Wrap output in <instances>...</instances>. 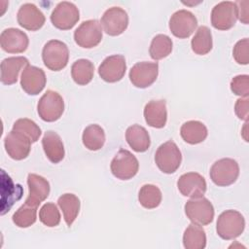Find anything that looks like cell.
I'll list each match as a JSON object with an SVG mask.
<instances>
[{"label":"cell","mask_w":249,"mask_h":249,"mask_svg":"<svg viewBox=\"0 0 249 249\" xmlns=\"http://www.w3.org/2000/svg\"><path fill=\"white\" fill-rule=\"evenodd\" d=\"M212 182L220 187H227L233 184L239 175V165L236 160L225 158L218 160L210 168Z\"/></svg>","instance_id":"4"},{"label":"cell","mask_w":249,"mask_h":249,"mask_svg":"<svg viewBox=\"0 0 249 249\" xmlns=\"http://www.w3.org/2000/svg\"><path fill=\"white\" fill-rule=\"evenodd\" d=\"M94 65L86 58L76 60L71 66V76L74 82L79 86H86L93 78Z\"/></svg>","instance_id":"26"},{"label":"cell","mask_w":249,"mask_h":249,"mask_svg":"<svg viewBox=\"0 0 249 249\" xmlns=\"http://www.w3.org/2000/svg\"><path fill=\"white\" fill-rule=\"evenodd\" d=\"M161 192L156 185L145 184L141 187L138 194L140 204L146 209H154L161 202Z\"/></svg>","instance_id":"31"},{"label":"cell","mask_w":249,"mask_h":249,"mask_svg":"<svg viewBox=\"0 0 249 249\" xmlns=\"http://www.w3.org/2000/svg\"><path fill=\"white\" fill-rule=\"evenodd\" d=\"M237 20V6L235 2L223 1L218 3L211 12V24L218 30H228L234 26Z\"/></svg>","instance_id":"9"},{"label":"cell","mask_w":249,"mask_h":249,"mask_svg":"<svg viewBox=\"0 0 249 249\" xmlns=\"http://www.w3.org/2000/svg\"><path fill=\"white\" fill-rule=\"evenodd\" d=\"M197 26L196 16L187 10L175 12L169 19V29L171 33L180 39L190 37Z\"/></svg>","instance_id":"12"},{"label":"cell","mask_w":249,"mask_h":249,"mask_svg":"<svg viewBox=\"0 0 249 249\" xmlns=\"http://www.w3.org/2000/svg\"><path fill=\"white\" fill-rule=\"evenodd\" d=\"M74 40L79 47L91 49L102 40V27L97 19L83 21L74 32Z\"/></svg>","instance_id":"8"},{"label":"cell","mask_w":249,"mask_h":249,"mask_svg":"<svg viewBox=\"0 0 249 249\" xmlns=\"http://www.w3.org/2000/svg\"><path fill=\"white\" fill-rule=\"evenodd\" d=\"M110 168L116 178L129 180L137 174L139 162L136 157L128 150L121 149L113 158Z\"/></svg>","instance_id":"6"},{"label":"cell","mask_w":249,"mask_h":249,"mask_svg":"<svg viewBox=\"0 0 249 249\" xmlns=\"http://www.w3.org/2000/svg\"><path fill=\"white\" fill-rule=\"evenodd\" d=\"M180 134L185 142L195 145L203 142L207 137L208 131L205 124L201 122L188 121L182 124Z\"/></svg>","instance_id":"25"},{"label":"cell","mask_w":249,"mask_h":249,"mask_svg":"<svg viewBox=\"0 0 249 249\" xmlns=\"http://www.w3.org/2000/svg\"><path fill=\"white\" fill-rule=\"evenodd\" d=\"M37 110L39 117L45 122L57 121L64 112V101L61 95L52 89L47 90L39 99Z\"/></svg>","instance_id":"5"},{"label":"cell","mask_w":249,"mask_h":249,"mask_svg":"<svg viewBox=\"0 0 249 249\" xmlns=\"http://www.w3.org/2000/svg\"><path fill=\"white\" fill-rule=\"evenodd\" d=\"M212 34L210 29L205 25L199 26L191 42L193 52L196 54L204 55L212 50Z\"/></svg>","instance_id":"30"},{"label":"cell","mask_w":249,"mask_h":249,"mask_svg":"<svg viewBox=\"0 0 249 249\" xmlns=\"http://www.w3.org/2000/svg\"><path fill=\"white\" fill-rule=\"evenodd\" d=\"M127 144L137 153L146 152L151 144L150 135L145 127L139 124H132L125 131Z\"/></svg>","instance_id":"24"},{"label":"cell","mask_w":249,"mask_h":249,"mask_svg":"<svg viewBox=\"0 0 249 249\" xmlns=\"http://www.w3.org/2000/svg\"><path fill=\"white\" fill-rule=\"evenodd\" d=\"M42 146L51 162L58 163L63 160L65 155L64 146L60 136L56 132L53 130L46 131L42 138Z\"/></svg>","instance_id":"23"},{"label":"cell","mask_w":249,"mask_h":249,"mask_svg":"<svg viewBox=\"0 0 249 249\" xmlns=\"http://www.w3.org/2000/svg\"><path fill=\"white\" fill-rule=\"evenodd\" d=\"M248 107H249V99L248 97L239 98L236 100L234 105V111L236 116L243 121L248 120Z\"/></svg>","instance_id":"38"},{"label":"cell","mask_w":249,"mask_h":249,"mask_svg":"<svg viewBox=\"0 0 249 249\" xmlns=\"http://www.w3.org/2000/svg\"><path fill=\"white\" fill-rule=\"evenodd\" d=\"M42 59L45 66L50 70H62L67 65L69 59L67 45L59 40L47 42L42 51Z\"/></svg>","instance_id":"2"},{"label":"cell","mask_w":249,"mask_h":249,"mask_svg":"<svg viewBox=\"0 0 249 249\" xmlns=\"http://www.w3.org/2000/svg\"><path fill=\"white\" fill-rule=\"evenodd\" d=\"M144 118L148 125L155 128H161L167 121V110L165 100H151L144 108Z\"/></svg>","instance_id":"21"},{"label":"cell","mask_w":249,"mask_h":249,"mask_svg":"<svg viewBox=\"0 0 249 249\" xmlns=\"http://www.w3.org/2000/svg\"><path fill=\"white\" fill-rule=\"evenodd\" d=\"M45 72L36 66L27 65L23 68L20 76V86L29 95L39 94L46 86Z\"/></svg>","instance_id":"16"},{"label":"cell","mask_w":249,"mask_h":249,"mask_svg":"<svg viewBox=\"0 0 249 249\" xmlns=\"http://www.w3.org/2000/svg\"><path fill=\"white\" fill-rule=\"evenodd\" d=\"M177 187L184 196L196 198L203 196L207 185L205 179L199 173L188 172L179 177Z\"/></svg>","instance_id":"17"},{"label":"cell","mask_w":249,"mask_h":249,"mask_svg":"<svg viewBox=\"0 0 249 249\" xmlns=\"http://www.w3.org/2000/svg\"><path fill=\"white\" fill-rule=\"evenodd\" d=\"M101 25L106 34L110 36L121 35L128 25V16L121 7H111L101 18Z\"/></svg>","instance_id":"13"},{"label":"cell","mask_w":249,"mask_h":249,"mask_svg":"<svg viewBox=\"0 0 249 249\" xmlns=\"http://www.w3.org/2000/svg\"><path fill=\"white\" fill-rule=\"evenodd\" d=\"M37 205L25 201L13 215V222L18 228H28L37 219Z\"/></svg>","instance_id":"32"},{"label":"cell","mask_w":249,"mask_h":249,"mask_svg":"<svg viewBox=\"0 0 249 249\" xmlns=\"http://www.w3.org/2000/svg\"><path fill=\"white\" fill-rule=\"evenodd\" d=\"M248 47L249 41L248 38H244L239 40L233 47L232 55L234 60L238 64L247 65L249 62V54H248Z\"/></svg>","instance_id":"37"},{"label":"cell","mask_w":249,"mask_h":249,"mask_svg":"<svg viewBox=\"0 0 249 249\" xmlns=\"http://www.w3.org/2000/svg\"><path fill=\"white\" fill-rule=\"evenodd\" d=\"M31 140L26 135L14 129L4 139L6 152L15 160H21L28 157L31 150Z\"/></svg>","instance_id":"14"},{"label":"cell","mask_w":249,"mask_h":249,"mask_svg":"<svg viewBox=\"0 0 249 249\" xmlns=\"http://www.w3.org/2000/svg\"><path fill=\"white\" fill-rule=\"evenodd\" d=\"M28 185V196L25 201L39 206L50 194V184L44 177L30 173L27 177Z\"/></svg>","instance_id":"20"},{"label":"cell","mask_w":249,"mask_h":249,"mask_svg":"<svg viewBox=\"0 0 249 249\" xmlns=\"http://www.w3.org/2000/svg\"><path fill=\"white\" fill-rule=\"evenodd\" d=\"M159 74L158 62L141 61L135 63L129 71V80L132 85L139 89L150 87L157 80Z\"/></svg>","instance_id":"11"},{"label":"cell","mask_w":249,"mask_h":249,"mask_svg":"<svg viewBox=\"0 0 249 249\" xmlns=\"http://www.w3.org/2000/svg\"><path fill=\"white\" fill-rule=\"evenodd\" d=\"M231 91L241 97H248L249 94V76L237 75L231 82Z\"/></svg>","instance_id":"36"},{"label":"cell","mask_w":249,"mask_h":249,"mask_svg":"<svg viewBox=\"0 0 249 249\" xmlns=\"http://www.w3.org/2000/svg\"><path fill=\"white\" fill-rule=\"evenodd\" d=\"M82 140L87 149L97 151L100 150L105 143V132L100 125L92 124L84 129Z\"/></svg>","instance_id":"29"},{"label":"cell","mask_w":249,"mask_h":249,"mask_svg":"<svg viewBox=\"0 0 249 249\" xmlns=\"http://www.w3.org/2000/svg\"><path fill=\"white\" fill-rule=\"evenodd\" d=\"M39 219L47 227H56L60 222V214L57 206L53 202L45 203L39 211Z\"/></svg>","instance_id":"35"},{"label":"cell","mask_w":249,"mask_h":249,"mask_svg":"<svg viewBox=\"0 0 249 249\" xmlns=\"http://www.w3.org/2000/svg\"><path fill=\"white\" fill-rule=\"evenodd\" d=\"M58 206L62 210L64 221L71 227L80 211V199L74 194H64L58 197Z\"/></svg>","instance_id":"27"},{"label":"cell","mask_w":249,"mask_h":249,"mask_svg":"<svg viewBox=\"0 0 249 249\" xmlns=\"http://www.w3.org/2000/svg\"><path fill=\"white\" fill-rule=\"evenodd\" d=\"M183 244L186 249H203L206 246V234L201 226L191 224L183 234Z\"/></svg>","instance_id":"28"},{"label":"cell","mask_w":249,"mask_h":249,"mask_svg":"<svg viewBox=\"0 0 249 249\" xmlns=\"http://www.w3.org/2000/svg\"><path fill=\"white\" fill-rule=\"evenodd\" d=\"M245 220L240 212L236 210H226L222 212L217 220L216 231L225 240H231L243 232Z\"/></svg>","instance_id":"1"},{"label":"cell","mask_w":249,"mask_h":249,"mask_svg":"<svg viewBox=\"0 0 249 249\" xmlns=\"http://www.w3.org/2000/svg\"><path fill=\"white\" fill-rule=\"evenodd\" d=\"M172 52V40L164 34L156 35L150 45L149 53L155 60H160L170 54Z\"/></svg>","instance_id":"33"},{"label":"cell","mask_w":249,"mask_h":249,"mask_svg":"<svg viewBox=\"0 0 249 249\" xmlns=\"http://www.w3.org/2000/svg\"><path fill=\"white\" fill-rule=\"evenodd\" d=\"M80 13L75 4L67 1L58 3L51 15V21L60 30L71 29L79 20Z\"/></svg>","instance_id":"10"},{"label":"cell","mask_w":249,"mask_h":249,"mask_svg":"<svg viewBox=\"0 0 249 249\" xmlns=\"http://www.w3.org/2000/svg\"><path fill=\"white\" fill-rule=\"evenodd\" d=\"M237 6V18H239L240 21L244 24L248 23V1H238L235 2Z\"/></svg>","instance_id":"39"},{"label":"cell","mask_w":249,"mask_h":249,"mask_svg":"<svg viewBox=\"0 0 249 249\" xmlns=\"http://www.w3.org/2000/svg\"><path fill=\"white\" fill-rule=\"evenodd\" d=\"M155 161L161 172L171 174L179 168L182 161V155L178 146L169 140L158 148L155 154Z\"/></svg>","instance_id":"3"},{"label":"cell","mask_w":249,"mask_h":249,"mask_svg":"<svg viewBox=\"0 0 249 249\" xmlns=\"http://www.w3.org/2000/svg\"><path fill=\"white\" fill-rule=\"evenodd\" d=\"M29 44L28 36L18 28H8L0 35V45L9 53H20L26 51Z\"/></svg>","instance_id":"18"},{"label":"cell","mask_w":249,"mask_h":249,"mask_svg":"<svg viewBox=\"0 0 249 249\" xmlns=\"http://www.w3.org/2000/svg\"><path fill=\"white\" fill-rule=\"evenodd\" d=\"M185 213L193 224L207 226L213 221L214 207L207 198L200 196L186 202Z\"/></svg>","instance_id":"7"},{"label":"cell","mask_w":249,"mask_h":249,"mask_svg":"<svg viewBox=\"0 0 249 249\" xmlns=\"http://www.w3.org/2000/svg\"><path fill=\"white\" fill-rule=\"evenodd\" d=\"M29 65V61L24 56H12L5 58L1 62V82L4 85L17 83L19 71Z\"/></svg>","instance_id":"22"},{"label":"cell","mask_w":249,"mask_h":249,"mask_svg":"<svg viewBox=\"0 0 249 249\" xmlns=\"http://www.w3.org/2000/svg\"><path fill=\"white\" fill-rule=\"evenodd\" d=\"M18 24L30 31L39 30L45 23L44 14L32 3H25L18 11Z\"/></svg>","instance_id":"19"},{"label":"cell","mask_w":249,"mask_h":249,"mask_svg":"<svg viewBox=\"0 0 249 249\" xmlns=\"http://www.w3.org/2000/svg\"><path fill=\"white\" fill-rule=\"evenodd\" d=\"M13 129L26 135L32 143L36 142L41 135V128L37 124L26 118L17 120L13 125Z\"/></svg>","instance_id":"34"},{"label":"cell","mask_w":249,"mask_h":249,"mask_svg":"<svg viewBox=\"0 0 249 249\" xmlns=\"http://www.w3.org/2000/svg\"><path fill=\"white\" fill-rule=\"evenodd\" d=\"M125 58L122 54H114L106 57L98 67L100 78L107 83H116L125 74Z\"/></svg>","instance_id":"15"}]
</instances>
